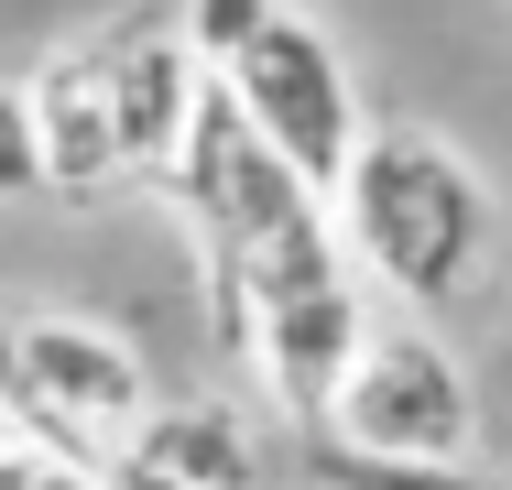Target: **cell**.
<instances>
[{
  "instance_id": "cell-1",
  "label": "cell",
  "mask_w": 512,
  "mask_h": 490,
  "mask_svg": "<svg viewBox=\"0 0 512 490\" xmlns=\"http://www.w3.org/2000/svg\"><path fill=\"white\" fill-rule=\"evenodd\" d=\"M338 251L371 262L404 305H447L458 284H480L491 186L436 131H404V120L393 131H360V153L338 175Z\"/></svg>"
},
{
  "instance_id": "cell-2",
  "label": "cell",
  "mask_w": 512,
  "mask_h": 490,
  "mask_svg": "<svg viewBox=\"0 0 512 490\" xmlns=\"http://www.w3.org/2000/svg\"><path fill=\"white\" fill-rule=\"evenodd\" d=\"M142 414H153V382L120 327H99V316H22L11 327V425L33 458L109 469Z\"/></svg>"
},
{
  "instance_id": "cell-3",
  "label": "cell",
  "mask_w": 512,
  "mask_h": 490,
  "mask_svg": "<svg viewBox=\"0 0 512 490\" xmlns=\"http://www.w3.org/2000/svg\"><path fill=\"white\" fill-rule=\"evenodd\" d=\"M218 88H229V109L251 120V142H262L306 196H338L349 153H360V88H349L338 44L316 33L306 11H273V22L218 66Z\"/></svg>"
},
{
  "instance_id": "cell-4",
  "label": "cell",
  "mask_w": 512,
  "mask_h": 490,
  "mask_svg": "<svg viewBox=\"0 0 512 490\" xmlns=\"http://www.w3.org/2000/svg\"><path fill=\"white\" fill-rule=\"evenodd\" d=\"M469 425H480L469 371L425 327H382V338H360L349 382L327 392V425L316 436L371 447V458H469Z\"/></svg>"
},
{
  "instance_id": "cell-5",
  "label": "cell",
  "mask_w": 512,
  "mask_h": 490,
  "mask_svg": "<svg viewBox=\"0 0 512 490\" xmlns=\"http://www.w3.org/2000/svg\"><path fill=\"white\" fill-rule=\"evenodd\" d=\"M99 77H109V131H120V175H175V142H186V109H197V55L175 22H120L99 33Z\"/></svg>"
},
{
  "instance_id": "cell-6",
  "label": "cell",
  "mask_w": 512,
  "mask_h": 490,
  "mask_svg": "<svg viewBox=\"0 0 512 490\" xmlns=\"http://www.w3.org/2000/svg\"><path fill=\"white\" fill-rule=\"evenodd\" d=\"M22 109H33V164H44V196L99 207V196L120 186V131H109L99 44H55V55L22 77Z\"/></svg>"
},
{
  "instance_id": "cell-7",
  "label": "cell",
  "mask_w": 512,
  "mask_h": 490,
  "mask_svg": "<svg viewBox=\"0 0 512 490\" xmlns=\"http://www.w3.org/2000/svg\"><path fill=\"white\" fill-rule=\"evenodd\" d=\"M99 490H262V447L229 403H153L99 469Z\"/></svg>"
},
{
  "instance_id": "cell-8",
  "label": "cell",
  "mask_w": 512,
  "mask_h": 490,
  "mask_svg": "<svg viewBox=\"0 0 512 490\" xmlns=\"http://www.w3.org/2000/svg\"><path fill=\"white\" fill-rule=\"evenodd\" d=\"M316 480L327 490H491L469 458H371V447H338V436H316Z\"/></svg>"
},
{
  "instance_id": "cell-9",
  "label": "cell",
  "mask_w": 512,
  "mask_h": 490,
  "mask_svg": "<svg viewBox=\"0 0 512 490\" xmlns=\"http://www.w3.org/2000/svg\"><path fill=\"white\" fill-rule=\"evenodd\" d=\"M273 11H284V0H186V11H175V33H186L197 77H218V66H229V55H240V44H251Z\"/></svg>"
},
{
  "instance_id": "cell-10",
  "label": "cell",
  "mask_w": 512,
  "mask_h": 490,
  "mask_svg": "<svg viewBox=\"0 0 512 490\" xmlns=\"http://www.w3.org/2000/svg\"><path fill=\"white\" fill-rule=\"evenodd\" d=\"M11 196H44V164H33V109H22V77H0V207Z\"/></svg>"
},
{
  "instance_id": "cell-11",
  "label": "cell",
  "mask_w": 512,
  "mask_h": 490,
  "mask_svg": "<svg viewBox=\"0 0 512 490\" xmlns=\"http://www.w3.org/2000/svg\"><path fill=\"white\" fill-rule=\"evenodd\" d=\"M22 490H99V469H66V458H33V480Z\"/></svg>"
},
{
  "instance_id": "cell-12",
  "label": "cell",
  "mask_w": 512,
  "mask_h": 490,
  "mask_svg": "<svg viewBox=\"0 0 512 490\" xmlns=\"http://www.w3.org/2000/svg\"><path fill=\"white\" fill-rule=\"evenodd\" d=\"M33 480V447H0V490H22Z\"/></svg>"
},
{
  "instance_id": "cell-13",
  "label": "cell",
  "mask_w": 512,
  "mask_h": 490,
  "mask_svg": "<svg viewBox=\"0 0 512 490\" xmlns=\"http://www.w3.org/2000/svg\"><path fill=\"white\" fill-rule=\"evenodd\" d=\"M11 327H22V316L0 305V403H11Z\"/></svg>"
},
{
  "instance_id": "cell-14",
  "label": "cell",
  "mask_w": 512,
  "mask_h": 490,
  "mask_svg": "<svg viewBox=\"0 0 512 490\" xmlns=\"http://www.w3.org/2000/svg\"><path fill=\"white\" fill-rule=\"evenodd\" d=\"M0 447H22V425H11V403H0Z\"/></svg>"
}]
</instances>
